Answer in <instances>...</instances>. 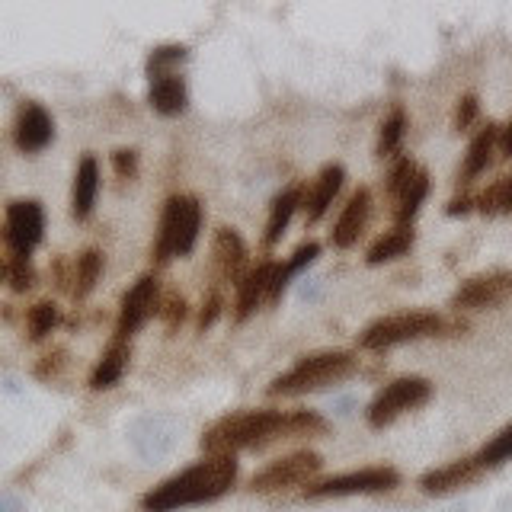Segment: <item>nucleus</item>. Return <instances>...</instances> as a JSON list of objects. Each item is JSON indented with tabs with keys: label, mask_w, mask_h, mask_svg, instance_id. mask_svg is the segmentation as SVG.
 I'll use <instances>...</instances> for the list:
<instances>
[{
	"label": "nucleus",
	"mask_w": 512,
	"mask_h": 512,
	"mask_svg": "<svg viewBox=\"0 0 512 512\" xmlns=\"http://www.w3.org/2000/svg\"><path fill=\"white\" fill-rule=\"evenodd\" d=\"M314 432H324V420L311 410H244L224 416L212 429H205L202 448L205 455H237L240 448H263L276 439L314 436Z\"/></svg>",
	"instance_id": "1"
},
{
	"label": "nucleus",
	"mask_w": 512,
	"mask_h": 512,
	"mask_svg": "<svg viewBox=\"0 0 512 512\" xmlns=\"http://www.w3.org/2000/svg\"><path fill=\"white\" fill-rule=\"evenodd\" d=\"M234 480H237L234 455H208L205 461L192 464L189 471L164 480L151 493H144L141 506L148 512H176L183 506L212 503L234 487Z\"/></svg>",
	"instance_id": "2"
},
{
	"label": "nucleus",
	"mask_w": 512,
	"mask_h": 512,
	"mask_svg": "<svg viewBox=\"0 0 512 512\" xmlns=\"http://www.w3.org/2000/svg\"><path fill=\"white\" fill-rule=\"evenodd\" d=\"M356 356L346 349H327V352H311V356L298 359L285 375H279L269 384L272 397H288V394H308L320 391L327 384H336L356 372Z\"/></svg>",
	"instance_id": "3"
},
{
	"label": "nucleus",
	"mask_w": 512,
	"mask_h": 512,
	"mask_svg": "<svg viewBox=\"0 0 512 512\" xmlns=\"http://www.w3.org/2000/svg\"><path fill=\"white\" fill-rule=\"evenodd\" d=\"M445 330V320L436 311H400L372 320L362 333H359V346L362 349H391L397 343H410V340H423V336H436Z\"/></svg>",
	"instance_id": "4"
},
{
	"label": "nucleus",
	"mask_w": 512,
	"mask_h": 512,
	"mask_svg": "<svg viewBox=\"0 0 512 512\" xmlns=\"http://www.w3.org/2000/svg\"><path fill=\"white\" fill-rule=\"evenodd\" d=\"M432 394V384L420 375H407V378H394L391 384H384L378 391V397L368 404V423L372 426H388L394 423L400 413L416 410L420 404H426Z\"/></svg>",
	"instance_id": "5"
},
{
	"label": "nucleus",
	"mask_w": 512,
	"mask_h": 512,
	"mask_svg": "<svg viewBox=\"0 0 512 512\" xmlns=\"http://www.w3.org/2000/svg\"><path fill=\"white\" fill-rule=\"evenodd\" d=\"M400 484L394 468H362L349 474H336L320 480V484L304 487L308 500H327V496H356V493H388Z\"/></svg>",
	"instance_id": "6"
},
{
	"label": "nucleus",
	"mask_w": 512,
	"mask_h": 512,
	"mask_svg": "<svg viewBox=\"0 0 512 512\" xmlns=\"http://www.w3.org/2000/svg\"><path fill=\"white\" fill-rule=\"evenodd\" d=\"M320 455L317 452H295V455H285L279 461H272L269 468H263L250 480V490L253 493H276V490H288V487H298V484H308L311 487V477L320 471Z\"/></svg>",
	"instance_id": "7"
},
{
	"label": "nucleus",
	"mask_w": 512,
	"mask_h": 512,
	"mask_svg": "<svg viewBox=\"0 0 512 512\" xmlns=\"http://www.w3.org/2000/svg\"><path fill=\"white\" fill-rule=\"evenodd\" d=\"M45 231V218L39 202H10L7 205V221H4V237L10 256H29L32 247L42 240Z\"/></svg>",
	"instance_id": "8"
},
{
	"label": "nucleus",
	"mask_w": 512,
	"mask_h": 512,
	"mask_svg": "<svg viewBox=\"0 0 512 512\" xmlns=\"http://www.w3.org/2000/svg\"><path fill=\"white\" fill-rule=\"evenodd\" d=\"M512 295V272H484L468 282L458 285V292L452 295V308L477 311V308H493Z\"/></svg>",
	"instance_id": "9"
},
{
	"label": "nucleus",
	"mask_w": 512,
	"mask_h": 512,
	"mask_svg": "<svg viewBox=\"0 0 512 512\" xmlns=\"http://www.w3.org/2000/svg\"><path fill=\"white\" fill-rule=\"evenodd\" d=\"M157 276L154 272H144V276L128 288L125 298H122V311H119V327L116 336H132L144 320H148L157 311Z\"/></svg>",
	"instance_id": "10"
},
{
	"label": "nucleus",
	"mask_w": 512,
	"mask_h": 512,
	"mask_svg": "<svg viewBox=\"0 0 512 512\" xmlns=\"http://www.w3.org/2000/svg\"><path fill=\"white\" fill-rule=\"evenodd\" d=\"M212 263H215V279L218 288L224 282H234L240 276V269L247 263V244L240 240L234 228H218L212 240Z\"/></svg>",
	"instance_id": "11"
},
{
	"label": "nucleus",
	"mask_w": 512,
	"mask_h": 512,
	"mask_svg": "<svg viewBox=\"0 0 512 512\" xmlns=\"http://www.w3.org/2000/svg\"><path fill=\"white\" fill-rule=\"evenodd\" d=\"M272 272H276V263L263 260L237 282V298H234V320H237V324H240V320H247L256 308H260L263 298H269Z\"/></svg>",
	"instance_id": "12"
},
{
	"label": "nucleus",
	"mask_w": 512,
	"mask_h": 512,
	"mask_svg": "<svg viewBox=\"0 0 512 512\" xmlns=\"http://www.w3.org/2000/svg\"><path fill=\"white\" fill-rule=\"evenodd\" d=\"M368 212H372V192L368 189H359L356 196H352L343 208V215L340 221L333 224V231H330V244L333 247H352L359 240V234L365 231V224H368Z\"/></svg>",
	"instance_id": "13"
},
{
	"label": "nucleus",
	"mask_w": 512,
	"mask_h": 512,
	"mask_svg": "<svg viewBox=\"0 0 512 512\" xmlns=\"http://www.w3.org/2000/svg\"><path fill=\"white\" fill-rule=\"evenodd\" d=\"M52 135H55V125L48 119V112L39 103H23L20 116H16V144H20L26 154H36L52 141Z\"/></svg>",
	"instance_id": "14"
},
{
	"label": "nucleus",
	"mask_w": 512,
	"mask_h": 512,
	"mask_svg": "<svg viewBox=\"0 0 512 512\" xmlns=\"http://www.w3.org/2000/svg\"><path fill=\"white\" fill-rule=\"evenodd\" d=\"M477 471H480L477 455H474V458H458V461H452V464H442V468L423 474V477H420V487H423V493H429V496L452 493V490H458L461 484H468V480H474Z\"/></svg>",
	"instance_id": "15"
},
{
	"label": "nucleus",
	"mask_w": 512,
	"mask_h": 512,
	"mask_svg": "<svg viewBox=\"0 0 512 512\" xmlns=\"http://www.w3.org/2000/svg\"><path fill=\"white\" fill-rule=\"evenodd\" d=\"M343 180H346L343 164H327L324 170L317 173V180H314V186L308 192V199H304V215H308L311 224L324 218V212L333 205V199H336V192H340Z\"/></svg>",
	"instance_id": "16"
},
{
	"label": "nucleus",
	"mask_w": 512,
	"mask_h": 512,
	"mask_svg": "<svg viewBox=\"0 0 512 512\" xmlns=\"http://www.w3.org/2000/svg\"><path fill=\"white\" fill-rule=\"evenodd\" d=\"M96 189H100V164H96V157H93V154H87V157L77 164V173H74V192H71V215H74L77 221H84V218L93 212Z\"/></svg>",
	"instance_id": "17"
},
{
	"label": "nucleus",
	"mask_w": 512,
	"mask_h": 512,
	"mask_svg": "<svg viewBox=\"0 0 512 512\" xmlns=\"http://www.w3.org/2000/svg\"><path fill=\"white\" fill-rule=\"evenodd\" d=\"M128 340L125 336H116V340L109 343V349L103 352V359L96 362V368H93V375H90V388L93 391H106V388H112L119 378H122V372H125V365H128Z\"/></svg>",
	"instance_id": "18"
},
{
	"label": "nucleus",
	"mask_w": 512,
	"mask_h": 512,
	"mask_svg": "<svg viewBox=\"0 0 512 512\" xmlns=\"http://www.w3.org/2000/svg\"><path fill=\"white\" fill-rule=\"evenodd\" d=\"M202 205L196 196H176V256H189L199 237Z\"/></svg>",
	"instance_id": "19"
},
{
	"label": "nucleus",
	"mask_w": 512,
	"mask_h": 512,
	"mask_svg": "<svg viewBox=\"0 0 512 512\" xmlns=\"http://www.w3.org/2000/svg\"><path fill=\"white\" fill-rule=\"evenodd\" d=\"M413 240H416V234H413V224H394V228L384 234V237H378L372 247H368V253H365V263L368 266H381V263H391V260H397V256H404L410 247H413Z\"/></svg>",
	"instance_id": "20"
},
{
	"label": "nucleus",
	"mask_w": 512,
	"mask_h": 512,
	"mask_svg": "<svg viewBox=\"0 0 512 512\" xmlns=\"http://www.w3.org/2000/svg\"><path fill=\"white\" fill-rule=\"evenodd\" d=\"M500 141V125L487 122L480 132L471 138V148L464 154V167H461V180L471 183L477 173H484L487 164H490V154H493V144Z\"/></svg>",
	"instance_id": "21"
},
{
	"label": "nucleus",
	"mask_w": 512,
	"mask_h": 512,
	"mask_svg": "<svg viewBox=\"0 0 512 512\" xmlns=\"http://www.w3.org/2000/svg\"><path fill=\"white\" fill-rule=\"evenodd\" d=\"M304 202V192H301V186H292V189H285V192H279L276 199H272V208H269V221H266V234H263V240L272 247V244H279V237H282V231L288 228V221H292V215H295V208Z\"/></svg>",
	"instance_id": "22"
},
{
	"label": "nucleus",
	"mask_w": 512,
	"mask_h": 512,
	"mask_svg": "<svg viewBox=\"0 0 512 512\" xmlns=\"http://www.w3.org/2000/svg\"><path fill=\"white\" fill-rule=\"evenodd\" d=\"M151 106L160 116H176V112L186 109V84L183 77L164 74L151 80Z\"/></svg>",
	"instance_id": "23"
},
{
	"label": "nucleus",
	"mask_w": 512,
	"mask_h": 512,
	"mask_svg": "<svg viewBox=\"0 0 512 512\" xmlns=\"http://www.w3.org/2000/svg\"><path fill=\"white\" fill-rule=\"evenodd\" d=\"M320 253V244L317 240H308V244H301L292 256H288L285 263H279L276 266V272H272V285H269V301H276L282 292H285V285H288V279L292 276H298V272L308 266L314 256Z\"/></svg>",
	"instance_id": "24"
},
{
	"label": "nucleus",
	"mask_w": 512,
	"mask_h": 512,
	"mask_svg": "<svg viewBox=\"0 0 512 512\" xmlns=\"http://www.w3.org/2000/svg\"><path fill=\"white\" fill-rule=\"evenodd\" d=\"M103 272V253L100 250H84L74 260V269H71V295L80 301L93 292L96 279H100Z\"/></svg>",
	"instance_id": "25"
},
{
	"label": "nucleus",
	"mask_w": 512,
	"mask_h": 512,
	"mask_svg": "<svg viewBox=\"0 0 512 512\" xmlns=\"http://www.w3.org/2000/svg\"><path fill=\"white\" fill-rule=\"evenodd\" d=\"M426 192H429V176H426V170H420L410 180V186L397 196V202H394V221L397 224H413L416 212H420V205L426 199Z\"/></svg>",
	"instance_id": "26"
},
{
	"label": "nucleus",
	"mask_w": 512,
	"mask_h": 512,
	"mask_svg": "<svg viewBox=\"0 0 512 512\" xmlns=\"http://www.w3.org/2000/svg\"><path fill=\"white\" fill-rule=\"evenodd\" d=\"M170 256H176V196L167 199L164 215H160L157 240H154V263L164 266Z\"/></svg>",
	"instance_id": "27"
},
{
	"label": "nucleus",
	"mask_w": 512,
	"mask_h": 512,
	"mask_svg": "<svg viewBox=\"0 0 512 512\" xmlns=\"http://www.w3.org/2000/svg\"><path fill=\"white\" fill-rule=\"evenodd\" d=\"M404 128H407V112L397 106V109H391V116L381 122V135H378V144H375V154L381 160L391 157L400 148V141H404Z\"/></svg>",
	"instance_id": "28"
},
{
	"label": "nucleus",
	"mask_w": 512,
	"mask_h": 512,
	"mask_svg": "<svg viewBox=\"0 0 512 512\" xmlns=\"http://www.w3.org/2000/svg\"><path fill=\"white\" fill-rule=\"evenodd\" d=\"M477 461H480V468H496V464L512 461V423L496 432V436L480 448Z\"/></svg>",
	"instance_id": "29"
},
{
	"label": "nucleus",
	"mask_w": 512,
	"mask_h": 512,
	"mask_svg": "<svg viewBox=\"0 0 512 512\" xmlns=\"http://www.w3.org/2000/svg\"><path fill=\"white\" fill-rule=\"evenodd\" d=\"M4 276H7L13 292H29V288L36 285V269H32L29 256H7Z\"/></svg>",
	"instance_id": "30"
},
{
	"label": "nucleus",
	"mask_w": 512,
	"mask_h": 512,
	"mask_svg": "<svg viewBox=\"0 0 512 512\" xmlns=\"http://www.w3.org/2000/svg\"><path fill=\"white\" fill-rule=\"evenodd\" d=\"M29 340H42L45 333H52V327L58 324V308L52 301H39L29 308Z\"/></svg>",
	"instance_id": "31"
},
{
	"label": "nucleus",
	"mask_w": 512,
	"mask_h": 512,
	"mask_svg": "<svg viewBox=\"0 0 512 512\" xmlns=\"http://www.w3.org/2000/svg\"><path fill=\"white\" fill-rule=\"evenodd\" d=\"M416 173H420V167H416L413 157H400L397 160V164L391 167V173H388V186H384V189H388L391 202H397V196L410 186V180H413Z\"/></svg>",
	"instance_id": "32"
},
{
	"label": "nucleus",
	"mask_w": 512,
	"mask_h": 512,
	"mask_svg": "<svg viewBox=\"0 0 512 512\" xmlns=\"http://www.w3.org/2000/svg\"><path fill=\"white\" fill-rule=\"evenodd\" d=\"M183 58H186V48H183V45H164V48H154L151 58H148L151 80H154V77H164V74H173V71H167V64L183 61Z\"/></svg>",
	"instance_id": "33"
},
{
	"label": "nucleus",
	"mask_w": 512,
	"mask_h": 512,
	"mask_svg": "<svg viewBox=\"0 0 512 512\" xmlns=\"http://www.w3.org/2000/svg\"><path fill=\"white\" fill-rule=\"evenodd\" d=\"M157 314L164 317V324L173 330V327L186 317V298H183V295H167L164 301L157 304Z\"/></svg>",
	"instance_id": "34"
},
{
	"label": "nucleus",
	"mask_w": 512,
	"mask_h": 512,
	"mask_svg": "<svg viewBox=\"0 0 512 512\" xmlns=\"http://www.w3.org/2000/svg\"><path fill=\"white\" fill-rule=\"evenodd\" d=\"M221 308H224V298H221V288L215 285L212 292H208V298L202 301V311H199V330L212 327V324H215V317L221 314Z\"/></svg>",
	"instance_id": "35"
},
{
	"label": "nucleus",
	"mask_w": 512,
	"mask_h": 512,
	"mask_svg": "<svg viewBox=\"0 0 512 512\" xmlns=\"http://www.w3.org/2000/svg\"><path fill=\"white\" fill-rule=\"evenodd\" d=\"M477 208L484 215H496L503 208V180H496L490 189L480 192V199H477Z\"/></svg>",
	"instance_id": "36"
},
{
	"label": "nucleus",
	"mask_w": 512,
	"mask_h": 512,
	"mask_svg": "<svg viewBox=\"0 0 512 512\" xmlns=\"http://www.w3.org/2000/svg\"><path fill=\"white\" fill-rule=\"evenodd\" d=\"M477 119V96L468 93L458 100V109H455V128L458 132H464V128H471V122Z\"/></svg>",
	"instance_id": "37"
},
{
	"label": "nucleus",
	"mask_w": 512,
	"mask_h": 512,
	"mask_svg": "<svg viewBox=\"0 0 512 512\" xmlns=\"http://www.w3.org/2000/svg\"><path fill=\"white\" fill-rule=\"evenodd\" d=\"M112 164H116V173L125 176V180H132L135 170H138V154L132 148H119L112 154Z\"/></svg>",
	"instance_id": "38"
},
{
	"label": "nucleus",
	"mask_w": 512,
	"mask_h": 512,
	"mask_svg": "<svg viewBox=\"0 0 512 512\" xmlns=\"http://www.w3.org/2000/svg\"><path fill=\"white\" fill-rule=\"evenodd\" d=\"M500 154L512 157V119H509L506 128H500Z\"/></svg>",
	"instance_id": "39"
},
{
	"label": "nucleus",
	"mask_w": 512,
	"mask_h": 512,
	"mask_svg": "<svg viewBox=\"0 0 512 512\" xmlns=\"http://www.w3.org/2000/svg\"><path fill=\"white\" fill-rule=\"evenodd\" d=\"M445 212H448V215H468V212H471V199H468V196H461V199H455L452 205H448Z\"/></svg>",
	"instance_id": "40"
},
{
	"label": "nucleus",
	"mask_w": 512,
	"mask_h": 512,
	"mask_svg": "<svg viewBox=\"0 0 512 512\" xmlns=\"http://www.w3.org/2000/svg\"><path fill=\"white\" fill-rule=\"evenodd\" d=\"M500 212L512 215V176H503V208Z\"/></svg>",
	"instance_id": "41"
}]
</instances>
